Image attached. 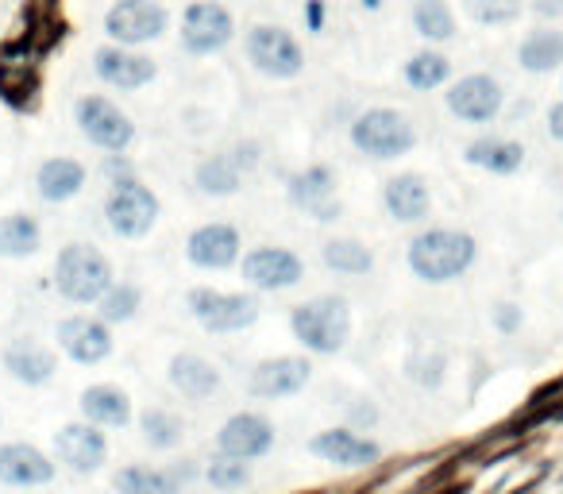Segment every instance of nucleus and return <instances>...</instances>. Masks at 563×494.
I'll return each mask as SVG.
<instances>
[{
  "label": "nucleus",
  "mask_w": 563,
  "mask_h": 494,
  "mask_svg": "<svg viewBox=\"0 0 563 494\" xmlns=\"http://www.w3.org/2000/svg\"><path fill=\"white\" fill-rule=\"evenodd\" d=\"M478 260V240L463 228H421L406 243V263L424 286H444L463 278Z\"/></svg>",
  "instance_id": "nucleus-1"
},
{
  "label": "nucleus",
  "mask_w": 563,
  "mask_h": 494,
  "mask_svg": "<svg viewBox=\"0 0 563 494\" xmlns=\"http://www.w3.org/2000/svg\"><path fill=\"white\" fill-rule=\"evenodd\" d=\"M117 283V267L97 243H66L58 248L55 267H51V286L63 301L78 309H97L101 298Z\"/></svg>",
  "instance_id": "nucleus-2"
},
{
  "label": "nucleus",
  "mask_w": 563,
  "mask_h": 494,
  "mask_svg": "<svg viewBox=\"0 0 563 494\" xmlns=\"http://www.w3.org/2000/svg\"><path fill=\"white\" fill-rule=\"evenodd\" d=\"M352 301L344 294H317L290 309V337L313 360L344 352L352 340Z\"/></svg>",
  "instance_id": "nucleus-3"
},
{
  "label": "nucleus",
  "mask_w": 563,
  "mask_h": 494,
  "mask_svg": "<svg viewBox=\"0 0 563 494\" xmlns=\"http://www.w3.org/2000/svg\"><path fill=\"white\" fill-rule=\"evenodd\" d=\"M186 314L209 337H240L255 329L263 317V301L255 290H220V286H194L186 294Z\"/></svg>",
  "instance_id": "nucleus-4"
},
{
  "label": "nucleus",
  "mask_w": 563,
  "mask_h": 494,
  "mask_svg": "<svg viewBox=\"0 0 563 494\" xmlns=\"http://www.w3.org/2000/svg\"><path fill=\"white\" fill-rule=\"evenodd\" d=\"M347 143H352L360 155L375 158V163H394V158H406L409 151L417 147V128L401 109L371 105V109L352 117V124H347Z\"/></svg>",
  "instance_id": "nucleus-5"
},
{
  "label": "nucleus",
  "mask_w": 563,
  "mask_h": 494,
  "mask_svg": "<svg viewBox=\"0 0 563 494\" xmlns=\"http://www.w3.org/2000/svg\"><path fill=\"white\" fill-rule=\"evenodd\" d=\"M158 217H163V201L158 194L140 178H120L109 182V194H104V224L120 240H147L155 232Z\"/></svg>",
  "instance_id": "nucleus-6"
},
{
  "label": "nucleus",
  "mask_w": 563,
  "mask_h": 494,
  "mask_svg": "<svg viewBox=\"0 0 563 494\" xmlns=\"http://www.w3.org/2000/svg\"><path fill=\"white\" fill-rule=\"evenodd\" d=\"M74 124H78L81 140L101 151V155H128L135 135H140L135 120L104 94H81L74 101Z\"/></svg>",
  "instance_id": "nucleus-7"
},
{
  "label": "nucleus",
  "mask_w": 563,
  "mask_h": 494,
  "mask_svg": "<svg viewBox=\"0 0 563 494\" xmlns=\"http://www.w3.org/2000/svg\"><path fill=\"white\" fill-rule=\"evenodd\" d=\"M243 55L251 70L271 81H294L306 74V47L294 32L278 24H255L243 35Z\"/></svg>",
  "instance_id": "nucleus-8"
},
{
  "label": "nucleus",
  "mask_w": 563,
  "mask_h": 494,
  "mask_svg": "<svg viewBox=\"0 0 563 494\" xmlns=\"http://www.w3.org/2000/svg\"><path fill=\"white\" fill-rule=\"evenodd\" d=\"M170 24H174V17L163 0H117V4H109V12H104V20H101L104 40L117 43V47H132V51H143V47H151V43H158L170 32Z\"/></svg>",
  "instance_id": "nucleus-9"
},
{
  "label": "nucleus",
  "mask_w": 563,
  "mask_h": 494,
  "mask_svg": "<svg viewBox=\"0 0 563 494\" xmlns=\"http://www.w3.org/2000/svg\"><path fill=\"white\" fill-rule=\"evenodd\" d=\"M235 40V17L220 0H189L178 20V47L189 58H212Z\"/></svg>",
  "instance_id": "nucleus-10"
},
{
  "label": "nucleus",
  "mask_w": 563,
  "mask_h": 494,
  "mask_svg": "<svg viewBox=\"0 0 563 494\" xmlns=\"http://www.w3.org/2000/svg\"><path fill=\"white\" fill-rule=\"evenodd\" d=\"M243 286L255 294H286L306 283V260L282 243H258L247 248L240 260Z\"/></svg>",
  "instance_id": "nucleus-11"
},
{
  "label": "nucleus",
  "mask_w": 563,
  "mask_h": 494,
  "mask_svg": "<svg viewBox=\"0 0 563 494\" xmlns=\"http://www.w3.org/2000/svg\"><path fill=\"white\" fill-rule=\"evenodd\" d=\"M286 197L298 212H306L313 224H336L344 217L340 201V178L329 163H309L286 178Z\"/></svg>",
  "instance_id": "nucleus-12"
},
{
  "label": "nucleus",
  "mask_w": 563,
  "mask_h": 494,
  "mask_svg": "<svg viewBox=\"0 0 563 494\" xmlns=\"http://www.w3.org/2000/svg\"><path fill=\"white\" fill-rule=\"evenodd\" d=\"M58 352L78 367H97L117 352V332L109 321H101L97 314H66L55 325Z\"/></svg>",
  "instance_id": "nucleus-13"
},
{
  "label": "nucleus",
  "mask_w": 563,
  "mask_h": 494,
  "mask_svg": "<svg viewBox=\"0 0 563 494\" xmlns=\"http://www.w3.org/2000/svg\"><path fill=\"white\" fill-rule=\"evenodd\" d=\"M243 260V232L228 220H205L186 235V263L205 275L240 267Z\"/></svg>",
  "instance_id": "nucleus-14"
},
{
  "label": "nucleus",
  "mask_w": 563,
  "mask_h": 494,
  "mask_svg": "<svg viewBox=\"0 0 563 494\" xmlns=\"http://www.w3.org/2000/svg\"><path fill=\"white\" fill-rule=\"evenodd\" d=\"M313 383V355H266L251 367L247 391L258 402H282Z\"/></svg>",
  "instance_id": "nucleus-15"
},
{
  "label": "nucleus",
  "mask_w": 563,
  "mask_h": 494,
  "mask_svg": "<svg viewBox=\"0 0 563 494\" xmlns=\"http://www.w3.org/2000/svg\"><path fill=\"white\" fill-rule=\"evenodd\" d=\"M274 444H278V429L258 409H240V414H232L217 429V455H232V460L243 463H255L263 455H271Z\"/></svg>",
  "instance_id": "nucleus-16"
},
{
  "label": "nucleus",
  "mask_w": 563,
  "mask_h": 494,
  "mask_svg": "<svg viewBox=\"0 0 563 494\" xmlns=\"http://www.w3.org/2000/svg\"><path fill=\"white\" fill-rule=\"evenodd\" d=\"M93 74L112 94H140L158 78V63L151 55H143V51L104 43V47L93 51Z\"/></svg>",
  "instance_id": "nucleus-17"
},
{
  "label": "nucleus",
  "mask_w": 563,
  "mask_h": 494,
  "mask_svg": "<svg viewBox=\"0 0 563 494\" xmlns=\"http://www.w3.org/2000/svg\"><path fill=\"white\" fill-rule=\"evenodd\" d=\"M58 479V460L32 440H4L0 444V483L12 491H40Z\"/></svg>",
  "instance_id": "nucleus-18"
},
{
  "label": "nucleus",
  "mask_w": 563,
  "mask_h": 494,
  "mask_svg": "<svg viewBox=\"0 0 563 494\" xmlns=\"http://www.w3.org/2000/svg\"><path fill=\"white\" fill-rule=\"evenodd\" d=\"M309 452L321 463L340 471H360L371 468V463L383 460V444L375 437H363L352 425H332V429H321L313 440H309Z\"/></svg>",
  "instance_id": "nucleus-19"
},
{
  "label": "nucleus",
  "mask_w": 563,
  "mask_h": 494,
  "mask_svg": "<svg viewBox=\"0 0 563 494\" xmlns=\"http://www.w3.org/2000/svg\"><path fill=\"white\" fill-rule=\"evenodd\" d=\"M55 460L58 468L74 471V475H97L109 463V437L104 429L89 421H66L55 432Z\"/></svg>",
  "instance_id": "nucleus-20"
},
{
  "label": "nucleus",
  "mask_w": 563,
  "mask_h": 494,
  "mask_svg": "<svg viewBox=\"0 0 563 494\" xmlns=\"http://www.w3.org/2000/svg\"><path fill=\"white\" fill-rule=\"evenodd\" d=\"M444 105L463 124H490L506 105V94H501V81L490 74H463L448 86Z\"/></svg>",
  "instance_id": "nucleus-21"
},
{
  "label": "nucleus",
  "mask_w": 563,
  "mask_h": 494,
  "mask_svg": "<svg viewBox=\"0 0 563 494\" xmlns=\"http://www.w3.org/2000/svg\"><path fill=\"white\" fill-rule=\"evenodd\" d=\"M0 367L12 383L27 386V391H40V386H51L58 375V352H51L47 344L40 340H27V337H16L4 344L0 352Z\"/></svg>",
  "instance_id": "nucleus-22"
},
{
  "label": "nucleus",
  "mask_w": 563,
  "mask_h": 494,
  "mask_svg": "<svg viewBox=\"0 0 563 494\" xmlns=\"http://www.w3.org/2000/svg\"><path fill=\"white\" fill-rule=\"evenodd\" d=\"M166 383L189 402H209L224 386V371L201 352H174L166 363Z\"/></svg>",
  "instance_id": "nucleus-23"
},
{
  "label": "nucleus",
  "mask_w": 563,
  "mask_h": 494,
  "mask_svg": "<svg viewBox=\"0 0 563 494\" xmlns=\"http://www.w3.org/2000/svg\"><path fill=\"white\" fill-rule=\"evenodd\" d=\"M383 209L394 224H421L432 212V189L421 174L406 171L383 182Z\"/></svg>",
  "instance_id": "nucleus-24"
},
{
  "label": "nucleus",
  "mask_w": 563,
  "mask_h": 494,
  "mask_svg": "<svg viewBox=\"0 0 563 494\" xmlns=\"http://www.w3.org/2000/svg\"><path fill=\"white\" fill-rule=\"evenodd\" d=\"M89 186L86 163L70 155H51L35 166V197L47 205H70L74 197H81Z\"/></svg>",
  "instance_id": "nucleus-25"
},
{
  "label": "nucleus",
  "mask_w": 563,
  "mask_h": 494,
  "mask_svg": "<svg viewBox=\"0 0 563 494\" xmlns=\"http://www.w3.org/2000/svg\"><path fill=\"white\" fill-rule=\"evenodd\" d=\"M81 421L97 425V429H128L135 421L132 394L117 383H89L78 398Z\"/></svg>",
  "instance_id": "nucleus-26"
},
{
  "label": "nucleus",
  "mask_w": 563,
  "mask_h": 494,
  "mask_svg": "<svg viewBox=\"0 0 563 494\" xmlns=\"http://www.w3.org/2000/svg\"><path fill=\"white\" fill-rule=\"evenodd\" d=\"M194 468H151V463H124L112 475V491L117 494H181L189 483Z\"/></svg>",
  "instance_id": "nucleus-27"
},
{
  "label": "nucleus",
  "mask_w": 563,
  "mask_h": 494,
  "mask_svg": "<svg viewBox=\"0 0 563 494\" xmlns=\"http://www.w3.org/2000/svg\"><path fill=\"white\" fill-rule=\"evenodd\" d=\"M463 158L478 171L509 178L525 166V147L517 140H506V135H478L463 147Z\"/></svg>",
  "instance_id": "nucleus-28"
},
{
  "label": "nucleus",
  "mask_w": 563,
  "mask_h": 494,
  "mask_svg": "<svg viewBox=\"0 0 563 494\" xmlns=\"http://www.w3.org/2000/svg\"><path fill=\"white\" fill-rule=\"evenodd\" d=\"M43 252V224L40 217L16 209L0 217V260L9 263H24L32 255Z\"/></svg>",
  "instance_id": "nucleus-29"
},
{
  "label": "nucleus",
  "mask_w": 563,
  "mask_h": 494,
  "mask_svg": "<svg viewBox=\"0 0 563 494\" xmlns=\"http://www.w3.org/2000/svg\"><path fill=\"white\" fill-rule=\"evenodd\" d=\"M321 263L324 271L340 278H363L375 271V252L355 235H332V240L321 243Z\"/></svg>",
  "instance_id": "nucleus-30"
},
{
  "label": "nucleus",
  "mask_w": 563,
  "mask_h": 494,
  "mask_svg": "<svg viewBox=\"0 0 563 494\" xmlns=\"http://www.w3.org/2000/svg\"><path fill=\"white\" fill-rule=\"evenodd\" d=\"M243 178L247 174L235 166L232 151H217V155H205L201 163L194 166V186L201 189L205 197H217V201H224V197H235L243 189Z\"/></svg>",
  "instance_id": "nucleus-31"
},
{
  "label": "nucleus",
  "mask_w": 563,
  "mask_h": 494,
  "mask_svg": "<svg viewBox=\"0 0 563 494\" xmlns=\"http://www.w3.org/2000/svg\"><path fill=\"white\" fill-rule=\"evenodd\" d=\"M401 78H406L409 89L417 94H432V89H444L452 86V58L437 47H424V51H413L401 66Z\"/></svg>",
  "instance_id": "nucleus-32"
},
{
  "label": "nucleus",
  "mask_w": 563,
  "mask_h": 494,
  "mask_svg": "<svg viewBox=\"0 0 563 494\" xmlns=\"http://www.w3.org/2000/svg\"><path fill=\"white\" fill-rule=\"evenodd\" d=\"M135 425H140L143 444L155 448V452H174V448H181V440H186V421L166 406L140 409V414H135Z\"/></svg>",
  "instance_id": "nucleus-33"
},
{
  "label": "nucleus",
  "mask_w": 563,
  "mask_h": 494,
  "mask_svg": "<svg viewBox=\"0 0 563 494\" xmlns=\"http://www.w3.org/2000/svg\"><path fill=\"white\" fill-rule=\"evenodd\" d=\"M517 63H521L525 74H552L563 66V35L560 32H529L517 47Z\"/></svg>",
  "instance_id": "nucleus-34"
},
{
  "label": "nucleus",
  "mask_w": 563,
  "mask_h": 494,
  "mask_svg": "<svg viewBox=\"0 0 563 494\" xmlns=\"http://www.w3.org/2000/svg\"><path fill=\"white\" fill-rule=\"evenodd\" d=\"M409 20H413V32L421 35L429 47L455 40V12L448 0H417Z\"/></svg>",
  "instance_id": "nucleus-35"
},
{
  "label": "nucleus",
  "mask_w": 563,
  "mask_h": 494,
  "mask_svg": "<svg viewBox=\"0 0 563 494\" xmlns=\"http://www.w3.org/2000/svg\"><path fill=\"white\" fill-rule=\"evenodd\" d=\"M140 309H143V286L132 283V278H117L112 290L101 298V306H97V317L109 321L112 329H120V325H132L140 317Z\"/></svg>",
  "instance_id": "nucleus-36"
},
{
  "label": "nucleus",
  "mask_w": 563,
  "mask_h": 494,
  "mask_svg": "<svg viewBox=\"0 0 563 494\" xmlns=\"http://www.w3.org/2000/svg\"><path fill=\"white\" fill-rule=\"evenodd\" d=\"M201 479L212 486V491L235 494V491H243V486H251V463L232 460V455H212V460L205 463Z\"/></svg>",
  "instance_id": "nucleus-37"
},
{
  "label": "nucleus",
  "mask_w": 563,
  "mask_h": 494,
  "mask_svg": "<svg viewBox=\"0 0 563 494\" xmlns=\"http://www.w3.org/2000/svg\"><path fill=\"white\" fill-rule=\"evenodd\" d=\"M521 0H467V12L483 28H506L521 17Z\"/></svg>",
  "instance_id": "nucleus-38"
},
{
  "label": "nucleus",
  "mask_w": 563,
  "mask_h": 494,
  "mask_svg": "<svg viewBox=\"0 0 563 494\" xmlns=\"http://www.w3.org/2000/svg\"><path fill=\"white\" fill-rule=\"evenodd\" d=\"M235 158V166H240L243 174L258 171V163H263V147H258V140H240L235 147H228Z\"/></svg>",
  "instance_id": "nucleus-39"
},
{
  "label": "nucleus",
  "mask_w": 563,
  "mask_h": 494,
  "mask_svg": "<svg viewBox=\"0 0 563 494\" xmlns=\"http://www.w3.org/2000/svg\"><path fill=\"white\" fill-rule=\"evenodd\" d=\"M301 20H306V32L309 35H321L324 32V20H329V4H324V0H306Z\"/></svg>",
  "instance_id": "nucleus-40"
},
{
  "label": "nucleus",
  "mask_w": 563,
  "mask_h": 494,
  "mask_svg": "<svg viewBox=\"0 0 563 494\" xmlns=\"http://www.w3.org/2000/svg\"><path fill=\"white\" fill-rule=\"evenodd\" d=\"M101 171H104V178H109V182H120V178H132L135 166H132V158H128V155H104Z\"/></svg>",
  "instance_id": "nucleus-41"
},
{
  "label": "nucleus",
  "mask_w": 563,
  "mask_h": 494,
  "mask_svg": "<svg viewBox=\"0 0 563 494\" xmlns=\"http://www.w3.org/2000/svg\"><path fill=\"white\" fill-rule=\"evenodd\" d=\"M494 325H498V332H517V329H521V309H517V306H498V309H494Z\"/></svg>",
  "instance_id": "nucleus-42"
},
{
  "label": "nucleus",
  "mask_w": 563,
  "mask_h": 494,
  "mask_svg": "<svg viewBox=\"0 0 563 494\" xmlns=\"http://www.w3.org/2000/svg\"><path fill=\"white\" fill-rule=\"evenodd\" d=\"M532 4V12L537 17H544V20H560L563 17V0H529Z\"/></svg>",
  "instance_id": "nucleus-43"
},
{
  "label": "nucleus",
  "mask_w": 563,
  "mask_h": 494,
  "mask_svg": "<svg viewBox=\"0 0 563 494\" xmlns=\"http://www.w3.org/2000/svg\"><path fill=\"white\" fill-rule=\"evenodd\" d=\"M548 132H552V140H563V101L548 109Z\"/></svg>",
  "instance_id": "nucleus-44"
},
{
  "label": "nucleus",
  "mask_w": 563,
  "mask_h": 494,
  "mask_svg": "<svg viewBox=\"0 0 563 494\" xmlns=\"http://www.w3.org/2000/svg\"><path fill=\"white\" fill-rule=\"evenodd\" d=\"M352 421H360V425H375V421H378V409L371 406V402H367V406H352ZM360 425H355V429H360ZM360 432H363V429H360Z\"/></svg>",
  "instance_id": "nucleus-45"
},
{
  "label": "nucleus",
  "mask_w": 563,
  "mask_h": 494,
  "mask_svg": "<svg viewBox=\"0 0 563 494\" xmlns=\"http://www.w3.org/2000/svg\"><path fill=\"white\" fill-rule=\"evenodd\" d=\"M360 4H363L367 12H378V9H383V0H360Z\"/></svg>",
  "instance_id": "nucleus-46"
},
{
  "label": "nucleus",
  "mask_w": 563,
  "mask_h": 494,
  "mask_svg": "<svg viewBox=\"0 0 563 494\" xmlns=\"http://www.w3.org/2000/svg\"><path fill=\"white\" fill-rule=\"evenodd\" d=\"M0 429H4V414H0Z\"/></svg>",
  "instance_id": "nucleus-47"
}]
</instances>
